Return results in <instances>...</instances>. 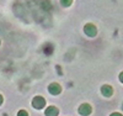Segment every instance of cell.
I'll list each match as a JSON object with an SVG mask.
<instances>
[{"label":"cell","mask_w":123,"mask_h":116,"mask_svg":"<svg viewBox=\"0 0 123 116\" xmlns=\"http://www.w3.org/2000/svg\"><path fill=\"white\" fill-rule=\"evenodd\" d=\"M3 101H4V99H3V96H1V95H0V105L3 104Z\"/></svg>","instance_id":"cell-11"},{"label":"cell","mask_w":123,"mask_h":116,"mask_svg":"<svg viewBox=\"0 0 123 116\" xmlns=\"http://www.w3.org/2000/svg\"><path fill=\"white\" fill-rule=\"evenodd\" d=\"M84 32H85L87 36H90V37L96 36V34H97L96 26H95L94 24H86L85 27H84Z\"/></svg>","instance_id":"cell-1"},{"label":"cell","mask_w":123,"mask_h":116,"mask_svg":"<svg viewBox=\"0 0 123 116\" xmlns=\"http://www.w3.org/2000/svg\"><path fill=\"white\" fill-rule=\"evenodd\" d=\"M91 111H92V109H91V106H90L89 104H83V105L79 108V112H80L81 115H84V116L89 115Z\"/></svg>","instance_id":"cell-4"},{"label":"cell","mask_w":123,"mask_h":116,"mask_svg":"<svg viewBox=\"0 0 123 116\" xmlns=\"http://www.w3.org/2000/svg\"><path fill=\"white\" fill-rule=\"evenodd\" d=\"M119 80H121V82L123 83V72H122L121 74H119Z\"/></svg>","instance_id":"cell-9"},{"label":"cell","mask_w":123,"mask_h":116,"mask_svg":"<svg viewBox=\"0 0 123 116\" xmlns=\"http://www.w3.org/2000/svg\"><path fill=\"white\" fill-rule=\"evenodd\" d=\"M101 93L104 94L105 96L108 98V96H111L112 94H113V89H112L111 85H104V87L101 88Z\"/></svg>","instance_id":"cell-5"},{"label":"cell","mask_w":123,"mask_h":116,"mask_svg":"<svg viewBox=\"0 0 123 116\" xmlns=\"http://www.w3.org/2000/svg\"><path fill=\"white\" fill-rule=\"evenodd\" d=\"M60 4L63 6H70L73 4V0H60Z\"/></svg>","instance_id":"cell-7"},{"label":"cell","mask_w":123,"mask_h":116,"mask_svg":"<svg viewBox=\"0 0 123 116\" xmlns=\"http://www.w3.org/2000/svg\"><path fill=\"white\" fill-rule=\"evenodd\" d=\"M59 114V110L55 106H49L46 109V116H57Z\"/></svg>","instance_id":"cell-6"},{"label":"cell","mask_w":123,"mask_h":116,"mask_svg":"<svg viewBox=\"0 0 123 116\" xmlns=\"http://www.w3.org/2000/svg\"><path fill=\"white\" fill-rule=\"evenodd\" d=\"M48 90H49L50 94H53V95H58V94L62 91V87L59 85L58 83H52L48 87Z\"/></svg>","instance_id":"cell-3"},{"label":"cell","mask_w":123,"mask_h":116,"mask_svg":"<svg viewBox=\"0 0 123 116\" xmlns=\"http://www.w3.org/2000/svg\"><path fill=\"white\" fill-rule=\"evenodd\" d=\"M44 105H46L44 98H42V96H36V98H33V100H32V106H33V108H36V109H42V108H44Z\"/></svg>","instance_id":"cell-2"},{"label":"cell","mask_w":123,"mask_h":116,"mask_svg":"<svg viewBox=\"0 0 123 116\" xmlns=\"http://www.w3.org/2000/svg\"><path fill=\"white\" fill-rule=\"evenodd\" d=\"M111 116H122V115H121L119 112H113V114H112Z\"/></svg>","instance_id":"cell-10"},{"label":"cell","mask_w":123,"mask_h":116,"mask_svg":"<svg viewBox=\"0 0 123 116\" xmlns=\"http://www.w3.org/2000/svg\"><path fill=\"white\" fill-rule=\"evenodd\" d=\"M17 116H28V114H27L25 110H20L18 114H17Z\"/></svg>","instance_id":"cell-8"}]
</instances>
